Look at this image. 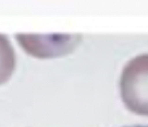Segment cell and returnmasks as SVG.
<instances>
[{
    "instance_id": "6da1fadb",
    "label": "cell",
    "mask_w": 148,
    "mask_h": 127,
    "mask_svg": "<svg viewBox=\"0 0 148 127\" xmlns=\"http://www.w3.org/2000/svg\"><path fill=\"white\" fill-rule=\"evenodd\" d=\"M121 99L131 112L148 116V54L134 57L120 78Z\"/></svg>"
},
{
    "instance_id": "7a4b0ae2",
    "label": "cell",
    "mask_w": 148,
    "mask_h": 127,
    "mask_svg": "<svg viewBox=\"0 0 148 127\" xmlns=\"http://www.w3.org/2000/svg\"><path fill=\"white\" fill-rule=\"evenodd\" d=\"M15 68V54L9 38L0 34V85L10 79Z\"/></svg>"
},
{
    "instance_id": "3957f363",
    "label": "cell",
    "mask_w": 148,
    "mask_h": 127,
    "mask_svg": "<svg viewBox=\"0 0 148 127\" xmlns=\"http://www.w3.org/2000/svg\"><path fill=\"white\" fill-rule=\"evenodd\" d=\"M124 127H148V125H132V126H124Z\"/></svg>"
}]
</instances>
